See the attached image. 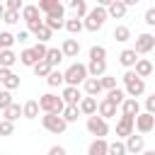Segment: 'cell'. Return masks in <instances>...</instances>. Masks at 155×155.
Returning <instances> with one entry per match:
<instances>
[{"label": "cell", "instance_id": "14", "mask_svg": "<svg viewBox=\"0 0 155 155\" xmlns=\"http://www.w3.org/2000/svg\"><path fill=\"white\" fill-rule=\"evenodd\" d=\"M87 155H109V143L104 138H94L87 148Z\"/></svg>", "mask_w": 155, "mask_h": 155}, {"label": "cell", "instance_id": "42", "mask_svg": "<svg viewBox=\"0 0 155 155\" xmlns=\"http://www.w3.org/2000/svg\"><path fill=\"white\" fill-rule=\"evenodd\" d=\"M99 80H102V87H104V90H107V92H109V90H114V87H116V78H114V75H107V73H104V75H102V78H99Z\"/></svg>", "mask_w": 155, "mask_h": 155}, {"label": "cell", "instance_id": "31", "mask_svg": "<svg viewBox=\"0 0 155 155\" xmlns=\"http://www.w3.org/2000/svg\"><path fill=\"white\" fill-rule=\"evenodd\" d=\"M46 82H48V87H58V85H63V82H65V75H63V73H61L58 68H53V70L48 73Z\"/></svg>", "mask_w": 155, "mask_h": 155}, {"label": "cell", "instance_id": "60", "mask_svg": "<svg viewBox=\"0 0 155 155\" xmlns=\"http://www.w3.org/2000/svg\"><path fill=\"white\" fill-rule=\"evenodd\" d=\"M0 155H2V153H0Z\"/></svg>", "mask_w": 155, "mask_h": 155}, {"label": "cell", "instance_id": "8", "mask_svg": "<svg viewBox=\"0 0 155 155\" xmlns=\"http://www.w3.org/2000/svg\"><path fill=\"white\" fill-rule=\"evenodd\" d=\"M133 128H136V116L121 114V116H119V121H116V136L126 138V136H131V133H133Z\"/></svg>", "mask_w": 155, "mask_h": 155}, {"label": "cell", "instance_id": "17", "mask_svg": "<svg viewBox=\"0 0 155 155\" xmlns=\"http://www.w3.org/2000/svg\"><path fill=\"white\" fill-rule=\"evenodd\" d=\"M121 114H128V116H138L140 114V104L136 97H126L124 104H121Z\"/></svg>", "mask_w": 155, "mask_h": 155}, {"label": "cell", "instance_id": "7", "mask_svg": "<svg viewBox=\"0 0 155 155\" xmlns=\"http://www.w3.org/2000/svg\"><path fill=\"white\" fill-rule=\"evenodd\" d=\"M136 53L140 56V53H150L153 48H155V34H148V31H143V34H138L136 36Z\"/></svg>", "mask_w": 155, "mask_h": 155}, {"label": "cell", "instance_id": "33", "mask_svg": "<svg viewBox=\"0 0 155 155\" xmlns=\"http://www.w3.org/2000/svg\"><path fill=\"white\" fill-rule=\"evenodd\" d=\"M114 39H116V41H121V44H124V41H128V39H131V29H128L126 24H119V27L114 29Z\"/></svg>", "mask_w": 155, "mask_h": 155}, {"label": "cell", "instance_id": "44", "mask_svg": "<svg viewBox=\"0 0 155 155\" xmlns=\"http://www.w3.org/2000/svg\"><path fill=\"white\" fill-rule=\"evenodd\" d=\"M0 41H2V46H5V48H12V44L17 41V36H12L10 31H0Z\"/></svg>", "mask_w": 155, "mask_h": 155}, {"label": "cell", "instance_id": "4", "mask_svg": "<svg viewBox=\"0 0 155 155\" xmlns=\"http://www.w3.org/2000/svg\"><path fill=\"white\" fill-rule=\"evenodd\" d=\"M63 75H65V85H75V87L82 85V82L90 78L85 63H73V65H68V70H65Z\"/></svg>", "mask_w": 155, "mask_h": 155}, {"label": "cell", "instance_id": "41", "mask_svg": "<svg viewBox=\"0 0 155 155\" xmlns=\"http://www.w3.org/2000/svg\"><path fill=\"white\" fill-rule=\"evenodd\" d=\"M12 131H15V121L0 119V136H12Z\"/></svg>", "mask_w": 155, "mask_h": 155}, {"label": "cell", "instance_id": "57", "mask_svg": "<svg viewBox=\"0 0 155 155\" xmlns=\"http://www.w3.org/2000/svg\"><path fill=\"white\" fill-rule=\"evenodd\" d=\"M124 2H126V5H128V7H131V5H138V2H140V0H124Z\"/></svg>", "mask_w": 155, "mask_h": 155}, {"label": "cell", "instance_id": "16", "mask_svg": "<svg viewBox=\"0 0 155 155\" xmlns=\"http://www.w3.org/2000/svg\"><path fill=\"white\" fill-rule=\"evenodd\" d=\"M82 87H85V92H87V94H92V97L102 94V90H104V87H102V80H99V78H92V75L82 82Z\"/></svg>", "mask_w": 155, "mask_h": 155}, {"label": "cell", "instance_id": "59", "mask_svg": "<svg viewBox=\"0 0 155 155\" xmlns=\"http://www.w3.org/2000/svg\"><path fill=\"white\" fill-rule=\"evenodd\" d=\"M2 48H5V46H2V41H0V51H2Z\"/></svg>", "mask_w": 155, "mask_h": 155}, {"label": "cell", "instance_id": "39", "mask_svg": "<svg viewBox=\"0 0 155 155\" xmlns=\"http://www.w3.org/2000/svg\"><path fill=\"white\" fill-rule=\"evenodd\" d=\"M61 5V0H39V10L44 12V15H48L51 10H56Z\"/></svg>", "mask_w": 155, "mask_h": 155}, {"label": "cell", "instance_id": "25", "mask_svg": "<svg viewBox=\"0 0 155 155\" xmlns=\"http://www.w3.org/2000/svg\"><path fill=\"white\" fill-rule=\"evenodd\" d=\"M15 63H17L15 51H12V48H2V51H0V68H12Z\"/></svg>", "mask_w": 155, "mask_h": 155}, {"label": "cell", "instance_id": "10", "mask_svg": "<svg viewBox=\"0 0 155 155\" xmlns=\"http://www.w3.org/2000/svg\"><path fill=\"white\" fill-rule=\"evenodd\" d=\"M126 150L133 153V155L143 153V150H145V140H143V136H136V133L126 136Z\"/></svg>", "mask_w": 155, "mask_h": 155}, {"label": "cell", "instance_id": "13", "mask_svg": "<svg viewBox=\"0 0 155 155\" xmlns=\"http://www.w3.org/2000/svg\"><path fill=\"white\" fill-rule=\"evenodd\" d=\"M61 51H63L65 58H78V53H80V41H78V39H65L63 46H61Z\"/></svg>", "mask_w": 155, "mask_h": 155}, {"label": "cell", "instance_id": "32", "mask_svg": "<svg viewBox=\"0 0 155 155\" xmlns=\"http://www.w3.org/2000/svg\"><path fill=\"white\" fill-rule=\"evenodd\" d=\"M65 56H63V51L61 48H48V53H46V61L56 68V65H61V61H63Z\"/></svg>", "mask_w": 155, "mask_h": 155}, {"label": "cell", "instance_id": "45", "mask_svg": "<svg viewBox=\"0 0 155 155\" xmlns=\"http://www.w3.org/2000/svg\"><path fill=\"white\" fill-rule=\"evenodd\" d=\"M44 24H46V27H51V29H63V27H65V19H53V17H46V19H44Z\"/></svg>", "mask_w": 155, "mask_h": 155}, {"label": "cell", "instance_id": "11", "mask_svg": "<svg viewBox=\"0 0 155 155\" xmlns=\"http://www.w3.org/2000/svg\"><path fill=\"white\" fill-rule=\"evenodd\" d=\"M61 97H63L65 104H80V99H82V94H80V90H78L75 85H65Z\"/></svg>", "mask_w": 155, "mask_h": 155}, {"label": "cell", "instance_id": "40", "mask_svg": "<svg viewBox=\"0 0 155 155\" xmlns=\"http://www.w3.org/2000/svg\"><path fill=\"white\" fill-rule=\"evenodd\" d=\"M2 85H5V90H17V87H19V75L10 73V75L2 80Z\"/></svg>", "mask_w": 155, "mask_h": 155}, {"label": "cell", "instance_id": "20", "mask_svg": "<svg viewBox=\"0 0 155 155\" xmlns=\"http://www.w3.org/2000/svg\"><path fill=\"white\" fill-rule=\"evenodd\" d=\"M133 70H136L140 78H148V75H153V73H155V68H153V63H150L148 58H138V61H136V65H133Z\"/></svg>", "mask_w": 155, "mask_h": 155}, {"label": "cell", "instance_id": "29", "mask_svg": "<svg viewBox=\"0 0 155 155\" xmlns=\"http://www.w3.org/2000/svg\"><path fill=\"white\" fill-rule=\"evenodd\" d=\"M82 111H80V107L78 104H65V109H63V119L68 121V124H73V121H78V116H80Z\"/></svg>", "mask_w": 155, "mask_h": 155}, {"label": "cell", "instance_id": "52", "mask_svg": "<svg viewBox=\"0 0 155 155\" xmlns=\"http://www.w3.org/2000/svg\"><path fill=\"white\" fill-rule=\"evenodd\" d=\"M41 24H44V19H34V22H27V29H29V31H36Z\"/></svg>", "mask_w": 155, "mask_h": 155}, {"label": "cell", "instance_id": "9", "mask_svg": "<svg viewBox=\"0 0 155 155\" xmlns=\"http://www.w3.org/2000/svg\"><path fill=\"white\" fill-rule=\"evenodd\" d=\"M136 128H138V133H150V131L155 128V114L140 111V114L136 116Z\"/></svg>", "mask_w": 155, "mask_h": 155}, {"label": "cell", "instance_id": "54", "mask_svg": "<svg viewBox=\"0 0 155 155\" xmlns=\"http://www.w3.org/2000/svg\"><path fill=\"white\" fill-rule=\"evenodd\" d=\"M10 73H12V70H10V68H0V82H2V80H5V78H7V75H10Z\"/></svg>", "mask_w": 155, "mask_h": 155}, {"label": "cell", "instance_id": "51", "mask_svg": "<svg viewBox=\"0 0 155 155\" xmlns=\"http://www.w3.org/2000/svg\"><path fill=\"white\" fill-rule=\"evenodd\" d=\"M48 155H68V153H65L63 145H51V148H48Z\"/></svg>", "mask_w": 155, "mask_h": 155}, {"label": "cell", "instance_id": "28", "mask_svg": "<svg viewBox=\"0 0 155 155\" xmlns=\"http://www.w3.org/2000/svg\"><path fill=\"white\" fill-rule=\"evenodd\" d=\"M65 29H68L70 34H80V31L85 29L82 17H70V19H65Z\"/></svg>", "mask_w": 155, "mask_h": 155}, {"label": "cell", "instance_id": "34", "mask_svg": "<svg viewBox=\"0 0 155 155\" xmlns=\"http://www.w3.org/2000/svg\"><path fill=\"white\" fill-rule=\"evenodd\" d=\"M70 7L75 10V17H85V15L90 12V7H87L85 0H70Z\"/></svg>", "mask_w": 155, "mask_h": 155}, {"label": "cell", "instance_id": "58", "mask_svg": "<svg viewBox=\"0 0 155 155\" xmlns=\"http://www.w3.org/2000/svg\"><path fill=\"white\" fill-rule=\"evenodd\" d=\"M143 155H155V150H143Z\"/></svg>", "mask_w": 155, "mask_h": 155}, {"label": "cell", "instance_id": "1", "mask_svg": "<svg viewBox=\"0 0 155 155\" xmlns=\"http://www.w3.org/2000/svg\"><path fill=\"white\" fill-rule=\"evenodd\" d=\"M121 80H124V90H126L128 97H136V99H138V97L145 92V80H143L133 68H126V73H124Z\"/></svg>", "mask_w": 155, "mask_h": 155}, {"label": "cell", "instance_id": "23", "mask_svg": "<svg viewBox=\"0 0 155 155\" xmlns=\"http://www.w3.org/2000/svg\"><path fill=\"white\" fill-rule=\"evenodd\" d=\"M87 73H90L92 78H102V75L107 73V61H90Z\"/></svg>", "mask_w": 155, "mask_h": 155}, {"label": "cell", "instance_id": "24", "mask_svg": "<svg viewBox=\"0 0 155 155\" xmlns=\"http://www.w3.org/2000/svg\"><path fill=\"white\" fill-rule=\"evenodd\" d=\"M19 116H24V114H22V107H19L17 102H12L10 107H5V109H2V119H10V121H17Z\"/></svg>", "mask_w": 155, "mask_h": 155}, {"label": "cell", "instance_id": "5", "mask_svg": "<svg viewBox=\"0 0 155 155\" xmlns=\"http://www.w3.org/2000/svg\"><path fill=\"white\" fill-rule=\"evenodd\" d=\"M39 107H41V111H56V114H63L65 102H63V97L46 92V94H41V97H39Z\"/></svg>", "mask_w": 155, "mask_h": 155}, {"label": "cell", "instance_id": "49", "mask_svg": "<svg viewBox=\"0 0 155 155\" xmlns=\"http://www.w3.org/2000/svg\"><path fill=\"white\" fill-rule=\"evenodd\" d=\"M5 7H7V10H19V12H22L24 5H22V0H5Z\"/></svg>", "mask_w": 155, "mask_h": 155}, {"label": "cell", "instance_id": "27", "mask_svg": "<svg viewBox=\"0 0 155 155\" xmlns=\"http://www.w3.org/2000/svg\"><path fill=\"white\" fill-rule=\"evenodd\" d=\"M126 97H128V94H126V90H124V87H114V90H109V92H107V99H111L116 107H121Z\"/></svg>", "mask_w": 155, "mask_h": 155}, {"label": "cell", "instance_id": "46", "mask_svg": "<svg viewBox=\"0 0 155 155\" xmlns=\"http://www.w3.org/2000/svg\"><path fill=\"white\" fill-rule=\"evenodd\" d=\"M31 48H34V53L39 56V61H44V58H46V53H48V46H46L44 41H39V44H36V46H31Z\"/></svg>", "mask_w": 155, "mask_h": 155}, {"label": "cell", "instance_id": "55", "mask_svg": "<svg viewBox=\"0 0 155 155\" xmlns=\"http://www.w3.org/2000/svg\"><path fill=\"white\" fill-rule=\"evenodd\" d=\"M114 0H97V5H102V7H109Z\"/></svg>", "mask_w": 155, "mask_h": 155}, {"label": "cell", "instance_id": "35", "mask_svg": "<svg viewBox=\"0 0 155 155\" xmlns=\"http://www.w3.org/2000/svg\"><path fill=\"white\" fill-rule=\"evenodd\" d=\"M34 36H36L39 41H44V44H46V41H48L51 36H53V29H51V27H46V24H41V27H39L36 31H34Z\"/></svg>", "mask_w": 155, "mask_h": 155}, {"label": "cell", "instance_id": "19", "mask_svg": "<svg viewBox=\"0 0 155 155\" xmlns=\"http://www.w3.org/2000/svg\"><path fill=\"white\" fill-rule=\"evenodd\" d=\"M126 10H128V5H126L124 0H114V2L107 7L109 17H114V19H121V17H126Z\"/></svg>", "mask_w": 155, "mask_h": 155}, {"label": "cell", "instance_id": "6", "mask_svg": "<svg viewBox=\"0 0 155 155\" xmlns=\"http://www.w3.org/2000/svg\"><path fill=\"white\" fill-rule=\"evenodd\" d=\"M87 131H90L92 136H97V138H104V136L109 133V124H107L104 116L92 114V116H87Z\"/></svg>", "mask_w": 155, "mask_h": 155}, {"label": "cell", "instance_id": "18", "mask_svg": "<svg viewBox=\"0 0 155 155\" xmlns=\"http://www.w3.org/2000/svg\"><path fill=\"white\" fill-rule=\"evenodd\" d=\"M97 114L99 116H104V119H111V116H116V104L111 102V99H102L99 102V107H97Z\"/></svg>", "mask_w": 155, "mask_h": 155}, {"label": "cell", "instance_id": "2", "mask_svg": "<svg viewBox=\"0 0 155 155\" xmlns=\"http://www.w3.org/2000/svg\"><path fill=\"white\" fill-rule=\"evenodd\" d=\"M107 17H109L107 7H102V5L92 7V10H90V12L82 17L85 29H87V31H97V29H102V27H104V22H107Z\"/></svg>", "mask_w": 155, "mask_h": 155}, {"label": "cell", "instance_id": "3", "mask_svg": "<svg viewBox=\"0 0 155 155\" xmlns=\"http://www.w3.org/2000/svg\"><path fill=\"white\" fill-rule=\"evenodd\" d=\"M41 126L48 131V133H63L65 128H68V121L63 119V114H56V111H44V116H41Z\"/></svg>", "mask_w": 155, "mask_h": 155}, {"label": "cell", "instance_id": "22", "mask_svg": "<svg viewBox=\"0 0 155 155\" xmlns=\"http://www.w3.org/2000/svg\"><path fill=\"white\" fill-rule=\"evenodd\" d=\"M19 63H22V65H29V68H34V65L39 63V56L34 53V48H24V51L19 53Z\"/></svg>", "mask_w": 155, "mask_h": 155}, {"label": "cell", "instance_id": "47", "mask_svg": "<svg viewBox=\"0 0 155 155\" xmlns=\"http://www.w3.org/2000/svg\"><path fill=\"white\" fill-rule=\"evenodd\" d=\"M46 17H53V19H65V7H63V5H58V7H56V10H51Z\"/></svg>", "mask_w": 155, "mask_h": 155}, {"label": "cell", "instance_id": "15", "mask_svg": "<svg viewBox=\"0 0 155 155\" xmlns=\"http://www.w3.org/2000/svg\"><path fill=\"white\" fill-rule=\"evenodd\" d=\"M136 61H138L136 48H124V51L119 53V63H121L124 68H133V65H136Z\"/></svg>", "mask_w": 155, "mask_h": 155}, {"label": "cell", "instance_id": "38", "mask_svg": "<svg viewBox=\"0 0 155 155\" xmlns=\"http://www.w3.org/2000/svg\"><path fill=\"white\" fill-rule=\"evenodd\" d=\"M128 150H126V143L124 140H114V143H109V155H126Z\"/></svg>", "mask_w": 155, "mask_h": 155}, {"label": "cell", "instance_id": "37", "mask_svg": "<svg viewBox=\"0 0 155 155\" xmlns=\"http://www.w3.org/2000/svg\"><path fill=\"white\" fill-rule=\"evenodd\" d=\"M90 61H107V48L104 46H92L90 48Z\"/></svg>", "mask_w": 155, "mask_h": 155}, {"label": "cell", "instance_id": "48", "mask_svg": "<svg viewBox=\"0 0 155 155\" xmlns=\"http://www.w3.org/2000/svg\"><path fill=\"white\" fill-rule=\"evenodd\" d=\"M143 19H145V24H148V27H155V7H148V10H145V15H143Z\"/></svg>", "mask_w": 155, "mask_h": 155}, {"label": "cell", "instance_id": "21", "mask_svg": "<svg viewBox=\"0 0 155 155\" xmlns=\"http://www.w3.org/2000/svg\"><path fill=\"white\" fill-rule=\"evenodd\" d=\"M39 99H29V102H24L22 104V114H24V119H36L39 116Z\"/></svg>", "mask_w": 155, "mask_h": 155}, {"label": "cell", "instance_id": "26", "mask_svg": "<svg viewBox=\"0 0 155 155\" xmlns=\"http://www.w3.org/2000/svg\"><path fill=\"white\" fill-rule=\"evenodd\" d=\"M39 12H41V10H39V5H24V7H22V19H24V22L41 19V17H39Z\"/></svg>", "mask_w": 155, "mask_h": 155}, {"label": "cell", "instance_id": "12", "mask_svg": "<svg viewBox=\"0 0 155 155\" xmlns=\"http://www.w3.org/2000/svg\"><path fill=\"white\" fill-rule=\"evenodd\" d=\"M78 107H80V111H82L85 116H92V114H97V107H99V104H97V97L87 94V97H82V99H80V104H78Z\"/></svg>", "mask_w": 155, "mask_h": 155}, {"label": "cell", "instance_id": "53", "mask_svg": "<svg viewBox=\"0 0 155 155\" xmlns=\"http://www.w3.org/2000/svg\"><path fill=\"white\" fill-rule=\"evenodd\" d=\"M17 41H19V44H27V41H29V29H22V31L17 34Z\"/></svg>", "mask_w": 155, "mask_h": 155}, {"label": "cell", "instance_id": "36", "mask_svg": "<svg viewBox=\"0 0 155 155\" xmlns=\"http://www.w3.org/2000/svg\"><path fill=\"white\" fill-rule=\"evenodd\" d=\"M19 19H22V12L19 10H5V17H2L5 24H17Z\"/></svg>", "mask_w": 155, "mask_h": 155}, {"label": "cell", "instance_id": "50", "mask_svg": "<svg viewBox=\"0 0 155 155\" xmlns=\"http://www.w3.org/2000/svg\"><path fill=\"white\" fill-rule=\"evenodd\" d=\"M145 111H150V114H155V94H150V97H145Z\"/></svg>", "mask_w": 155, "mask_h": 155}, {"label": "cell", "instance_id": "56", "mask_svg": "<svg viewBox=\"0 0 155 155\" xmlns=\"http://www.w3.org/2000/svg\"><path fill=\"white\" fill-rule=\"evenodd\" d=\"M5 10H7V7H5V5H2V0H0V19L5 17Z\"/></svg>", "mask_w": 155, "mask_h": 155}, {"label": "cell", "instance_id": "43", "mask_svg": "<svg viewBox=\"0 0 155 155\" xmlns=\"http://www.w3.org/2000/svg\"><path fill=\"white\" fill-rule=\"evenodd\" d=\"M12 104V90H0V109Z\"/></svg>", "mask_w": 155, "mask_h": 155}, {"label": "cell", "instance_id": "30", "mask_svg": "<svg viewBox=\"0 0 155 155\" xmlns=\"http://www.w3.org/2000/svg\"><path fill=\"white\" fill-rule=\"evenodd\" d=\"M51 70H53V65H51L46 58H44V61H39V63L34 65V75H36V78H48V73H51Z\"/></svg>", "mask_w": 155, "mask_h": 155}]
</instances>
